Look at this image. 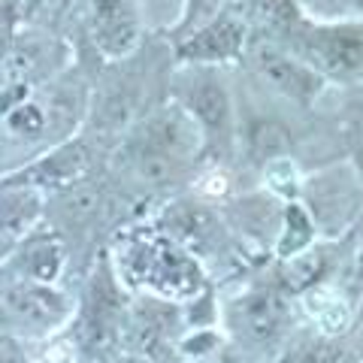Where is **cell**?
<instances>
[{"label": "cell", "mask_w": 363, "mask_h": 363, "mask_svg": "<svg viewBox=\"0 0 363 363\" xmlns=\"http://www.w3.org/2000/svg\"><path fill=\"white\" fill-rule=\"evenodd\" d=\"M297 45L303 58L318 64L324 73L342 79L363 76V28L357 25L315 28L303 33Z\"/></svg>", "instance_id": "obj_1"}, {"label": "cell", "mask_w": 363, "mask_h": 363, "mask_svg": "<svg viewBox=\"0 0 363 363\" xmlns=\"http://www.w3.org/2000/svg\"><path fill=\"white\" fill-rule=\"evenodd\" d=\"M140 152L173 157V161L185 164V157L197 152V130L182 112H164V116H157L145 124Z\"/></svg>", "instance_id": "obj_2"}, {"label": "cell", "mask_w": 363, "mask_h": 363, "mask_svg": "<svg viewBox=\"0 0 363 363\" xmlns=\"http://www.w3.org/2000/svg\"><path fill=\"white\" fill-rule=\"evenodd\" d=\"M255 67L269 85L285 91L288 97L312 100L318 91H321V76H318L312 67L294 61V58H288V55H281L276 49H257Z\"/></svg>", "instance_id": "obj_3"}, {"label": "cell", "mask_w": 363, "mask_h": 363, "mask_svg": "<svg viewBox=\"0 0 363 363\" xmlns=\"http://www.w3.org/2000/svg\"><path fill=\"white\" fill-rule=\"evenodd\" d=\"M94 40L109 55H128L136 43V0H94Z\"/></svg>", "instance_id": "obj_4"}, {"label": "cell", "mask_w": 363, "mask_h": 363, "mask_svg": "<svg viewBox=\"0 0 363 363\" xmlns=\"http://www.w3.org/2000/svg\"><path fill=\"white\" fill-rule=\"evenodd\" d=\"M285 318H288V306L269 291H255L248 297L236 300L233 306V324L248 339H257V342L276 339L281 327H285Z\"/></svg>", "instance_id": "obj_5"}, {"label": "cell", "mask_w": 363, "mask_h": 363, "mask_svg": "<svg viewBox=\"0 0 363 363\" xmlns=\"http://www.w3.org/2000/svg\"><path fill=\"white\" fill-rule=\"evenodd\" d=\"M309 197H312V212H315L318 224L327 227L330 233H336L342 224H348L351 215H354V209H357L354 185L345 182V179H339L336 173L312 179Z\"/></svg>", "instance_id": "obj_6"}, {"label": "cell", "mask_w": 363, "mask_h": 363, "mask_svg": "<svg viewBox=\"0 0 363 363\" xmlns=\"http://www.w3.org/2000/svg\"><path fill=\"white\" fill-rule=\"evenodd\" d=\"M140 260H143V276H149L155 288L173 294V297L197 291V269L173 248H161V252L145 248Z\"/></svg>", "instance_id": "obj_7"}, {"label": "cell", "mask_w": 363, "mask_h": 363, "mask_svg": "<svg viewBox=\"0 0 363 363\" xmlns=\"http://www.w3.org/2000/svg\"><path fill=\"white\" fill-rule=\"evenodd\" d=\"M240 49H242V25L233 18H218L182 45V58H188V61H224V58L240 55Z\"/></svg>", "instance_id": "obj_8"}, {"label": "cell", "mask_w": 363, "mask_h": 363, "mask_svg": "<svg viewBox=\"0 0 363 363\" xmlns=\"http://www.w3.org/2000/svg\"><path fill=\"white\" fill-rule=\"evenodd\" d=\"M6 306L18 318H25L30 324H43V327H55L67 318V300L61 294H55L52 288H40V285L13 288L6 294Z\"/></svg>", "instance_id": "obj_9"}, {"label": "cell", "mask_w": 363, "mask_h": 363, "mask_svg": "<svg viewBox=\"0 0 363 363\" xmlns=\"http://www.w3.org/2000/svg\"><path fill=\"white\" fill-rule=\"evenodd\" d=\"M88 164H91L88 149L82 143H73L49 155L45 161L33 164L30 169H25L18 182H28V185H70V182H76L85 173Z\"/></svg>", "instance_id": "obj_10"}, {"label": "cell", "mask_w": 363, "mask_h": 363, "mask_svg": "<svg viewBox=\"0 0 363 363\" xmlns=\"http://www.w3.org/2000/svg\"><path fill=\"white\" fill-rule=\"evenodd\" d=\"M188 100L203 128L212 136H227V128H230V100H227V91L218 82H209V79L200 82L191 91Z\"/></svg>", "instance_id": "obj_11"}, {"label": "cell", "mask_w": 363, "mask_h": 363, "mask_svg": "<svg viewBox=\"0 0 363 363\" xmlns=\"http://www.w3.org/2000/svg\"><path fill=\"white\" fill-rule=\"evenodd\" d=\"M37 215H40V197L33 191H9L6 197H0V233L16 236L28 230Z\"/></svg>", "instance_id": "obj_12"}, {"label": "cell", "mask_w": 363, "mask_h": 363, "mask_svg": "<svg viewBox=\"0 0 363 363\" xmlns=\"http://www.w3.org/2000/svg\"><path fill=\"white\" fill-rule=\"evenodd\" d=\"M248 145H252L255 157L267 161V157H279L291 149V133L279 121H257L248 130Z\"/></svg>", "instance_id": "obj_13"}, {"label": "cell", "mask_w": 363, "mask_h": 363, "mask_svg": "<svg viewBox=\"0 0 363 363\" xmlns=\"http://www.w3.org/2000/svg\"><path fill=\"white\" fill-rule=\"evenodd\" d=\"M25 264L33 279H55L61 269V245L58 240H33L28 245Z\"/></svg>", "instance_id": "obj_14"}, {"label": "cell", "mask_w": 363, "mask_h": 363, "mask_svg": "<svg viewBox=\"0 0 363 363\" xmlns=\"http://www.w3.org/2000/svg\"><path fill=\"white\" fill-rule=\"evenodd\" d=\"M309 240H312V224H309V218H306V212L300 206H291L288 209V233H285V240H281L279 252L285 255V257H291V255H297Z\"/></svg>", "instance_id": "obj_15"}, {"label": "cell", "mask_w": 363, "mask_h": 363, "mask_svg": "<svg viewBox=\"0 0 363 363\" xmlns=\"http://www.w3.org/2000/svg\"><path fill=\"white\" fill-rule=\"evenodd\" d=\"M318 269H321V257H291V267L285 269V285L300 291L309 281H315Z\"/></svg>", "instance_id": "obj_16"}, {"label": "cell", "mask_w": 363, "mask_h": 363, "mask_svg": "<svg viewBox=\"0 0 363 363\" xmlns=\"http://www.w3.org/2000/svg\"><path fill=\"white\" fill-rule=\"evenodd\" d=\"M288 363H345V357H342V351L330 342H309L294 357H288Z\"/></svg>", "instance_id": "obj_17"}, {"label": "cell", "mask_w": 363, "mask_h": 363, "mask_svg": "<svg viewBox=\"0 0 363 363\" xmlns=\"http://www.w3.org/2000/svg\"><path fill=\"white\" fill-rule=\"evenodd\" d=\"M43 124H45V116H43V109L37 104L18 106V109H13V116H9V128L18 130V133H28V136L40 133Z\"/></svg>", "instance_id": "obj_18"}, {"label": "cell", "mask_w": 363, "mask_h": 363, "mask_svg": "<svg viewBox=\"0 0 363 363\" xmlns=\"http://www.w3.org/2000/svg\"><path fill=\"white\" fill-rule=\"evenodd\" d=\"M13 351H16V348H13V345H9V342H6V339H0V363H9V360H13V357H16V354H13Z\"/></svg>", "instance_id": "obj_19"}, {"label": "cell", "mask_w": 363, "mask_h": 363, "mask_svg": "<svg viewBox=\"0 0 363 363\" xmlns=\"http://www.w3.org/2000/svg\"><path fill=\"white\" fill-rule=\"evenodd\" d=\"M357 336H360V345H363V309H360V321H357Z\"/></svg>", "instance_id": "obj_20"}, {"label": "cell", "mask_w": 363, "mask_h": 363, "mask_svg": "<svg viewBox=\"0 0 363 363\" xmlns=\"http://www.w3.org/2000/svg\"><path fill=\"white\" fill-rule=\"evenodd\" d=\"M357 169H360V179H363V149L357 152Z\"/></svg>", "instance_id": "obj_21"}, {"label": "cell", "mask_w": 363, "mask_h": 363, "mask_svg": "<svg viewBox=\"0 0 363 363\" xmlns=\"http://www.w3.org/2000/svg\"><path fill=\"white\" fill-rule=\"evenodd\" d=\"M360 279H363V248H360Z\"/></svg>", "instance_id": "obj_22"}, {"label": "cell", "mask_w": 363, "mask_h": 363, "mask_svg": "<svg viewBox=\"0 0 363 363\" xmlns=\"http://www.w3.org/2000/svg\"><path fill=\"white\" fill-rule=\"evenodd\" d=\"M4 248H6V240H0V255H4Z\"/></svg>", "instance_id": "obj_23"}]
</instances>
